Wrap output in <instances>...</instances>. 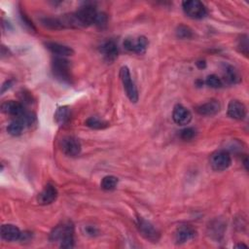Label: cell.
<instances>
[{
  "instance_id": "11",
  "label": "cell",
  "mask_w": 249,
  "mask_h": 249,
  "mask_svg": "<svg viewBox=\"0 0 249 249\" xmlns=\"http://www.w3.org/2000/svg\"><path fill=\"white\" fill-rule=\"evenodd\" d=\"M172 119L175 124L179 125H186L192 120L191 112L181 104H177L173 108Z\"/></svg>"
},
{
  "instance_id": "30",
  "label": "cell",
  "mask_w": 249,
  "mask_h": 249,
  "mask_svg": "<svg viewBox=\"0 0 249 249\" xmlns=\"http://www.w3.org/2000/svg\"><path fill=\"white\" fill-rule=\"evenodd\" d=\"M196 65H197L198 68H204L205 65H206V63H205L204 60H202V61L200 60V61H197V62H196Z\"/></svg>"
},
{
  "instance_id": "16",
  "label": "cell",
  "mask_w": 249,
  "mask_h": 249,
  "mask_svg": "<svg viewBox=\"0 0 249 249\" xmlns=\"http://www.w3.org/2000/svg\"><path fill=\"white\" fill-rule=\"evenodd\" d=\"M100 53L103 54L104 58L108 61H113L117 58L118 53H119V49L117 44L112 41L108 40L105 41L101 46H100Z\"/></svg>"
},
{
  "instance_id": "29",
  "label": "cell",
  "mask_w": 249,
  "mask_h": 249,
  "mask_svg": "<svg viewBox=\"0 0 249 249\" xmlns=\"http://www.w3.org/2000/svg\"><path fill=\"white\" fill-rule=\"evenodd\" d=\"M86 232L89 235H95L97 233V230L93 227H87L86 229Z\"/></svg>"
},
{
  "instance_id": "10",
  "label": "cell",
  "mask_w": 249,
  "mask_h": 249,
  "mask_svg": "<svg viewBox=\"0 0 249 249\" xmlns=\"http://www.w3.org/2000/svg\"><path fill=\"white\" fill-rule=\"evenodd\" d=\"M1 109L3 113L10 115L12 117H15L16 119L20 118L26 112L23 104L15 100L5 101L4 103H2Z\"/></svg>"
},
{
  "instance_id": "7",
  "label": "cell",
  "mask_w": 249,
  "mask_h": 249,
  "mask_svg": "<svg viewBox=\"0 0 249 249\" xmlns=\"http://www.w3.org/2000/svg\"><path fill=\"white\" fill-rule=\"evenodd\" d=\"M231 163L230 154L226 150H219L212 154L210 158V165L215 171H224Z\"/></svg>"
},
{
  "instance_id": "21",
  "label": "cell",
  "mask_w": 249,
  "mask_h": 249,
  "mask_svg": "<svg viewBox=\"0 0 249 249\" xmlns=\"http://www.w3.org/2000/svg\"><path fill=\"white\" fill-rule=\"evenodd\" d=\"M118 184V178L113 175H107L101 180V188L105 191H113Z\"/></svg>"
},
{
  "instance_id": "12",
  "label": "cell",
  "mask_w": 249,
  "mask_h": 249,
  "mask_svg": "<svg viewBox=\"0 0 249 249\" xmlns=\"http://www.w3.org/2000/svg\"><path fill=\"white\" fill-rule=\"evenodd\" d=\"M57 197V190L52 184H47L41 193L38 195L37 200L40 204L47 205L53 202Z\"/></svg>"
},
{
  "instance_id": "18",
  "label": "cell",
  "mask_w": 249,
  "mask_h": 249,
  "mask_svg": "<svg viewBox=\"0 0 249 249\" xmlns=\"http://www.w3.org/2000/svg\"><path fill=\"white\" fill-rule=\"evenodd\" d=\"M220 103L217 100H209L196 107V112L202 116H213L220 111Z\"/></svg>"
},
{
  "instance_id": "22",
  "label": "cell",
  "mask_w": 249,
  "mask_h": 249,
  "mask_svg": "<svg viewBox=\"0 0 249 249\" xmlns=\"http://www.w3.org/2000/svg\"><path fill=\"white\" fill-rule=\"evenodd\" d=\"M225 80H227L228 83H233L234 84L239 80V75L233 67L228 66L225 70Z\"/></svg>"
},
{
  "instance_id": "14",
  "label": "cell",
  "mask_w": 249,
  "mask_h": 249,
  "mask_svg": "<svg viewBox=\"0 0 249 249\" xmlns=\"http://www.w3.org/2000/svg\"><path fill=\"white\" fill-rule=\"evenodd\" d=\"M22 235V231L20 230L11 224H5L1 227V237L6 241H17L20 240Z\"/></svg>"
},
{
  "instance_id": "20",
  "label": "cell",
  "mask_w": 249,
  "mask_h": 249,
  "mask_svg": "<svg viewBox=\"0 0 249 249\" xmlns=\"http://www.w3.org/2000/svg\"><path fill=\"white\" fill-rule=\"evenodd\" d=\"M24 127L25 125L23 124V123L19 119H16L9 124V125L7 126V131L13 136H18L21 134Z\"/></svg>"
},
{
  "instance_id": "9",
  "label": "cell",
  "mask_w": 249,
  "mask_h": 249,
  "mask_svg": "<svg viewBox=\"0 0 249 249\" xmlns=\"http://www.w3.org/2000/svg\"><path fill=\"white\" fill-rule=\"evenodd\" d=\"M62 152L69 157H76L81 152V143L74 136H65L60 140Z\"/></svg>"
},
{
  "instance_id": "24",
  "label": "cell",
  "mask_w": 249,
  "mask_h": 249,
  "mask_svg": "<svg viewBox=\"0 0 249 249\" xmlns=\"http://www.w3.org/2000/svg\"><path fill=\"white\" fill-rule=\"evenodd\" d=\"M176 36L180 39H189L193 36V32L188 26L179 25L176 29Z\"/></svg>"
},
{
  "instance_id": "6",
  "label": "cell",
  "mask_w": 249,
  "mask_h": 249,
  "mask_svg": "<svg viewBox=\"0 0 249 249\" xmlns=\"http://www.w3.org/2000/svg\"><path fill=\"white\" fill-rule=\"evenodd\" d=\"M148 39L145 36H138V37H127L124 39L123 45L124 48L130 52L137 54H142L146 52L148 47Z\"/></svg>"
},
{
  "instance_id": "1",
  "label": "cell",
  "mask_w": 249,
  "mask_h": 249,
  "mask_svg": "<svg viewBox=\"0 0 249 249\" xmlns=\"http://www.w3.org/2000/svg\"><path fill=\"white\" fill-rule=\"evenodd\" d=\"M50 239L58 241L62 248H72L74 246V228L70 223L56 226L51 232Z\"/></svg>"
},
{
  "instance_id": "28",
  "label": "cell",
  "mask_w": 249,
  "mask_h": 249,
  "mask_svg": "<svg viewBox=\"0 0 249 249\" xmlns=\"http://www.w3.org/2000/svg\"><path fill=\"white\" fill-rule=\"evenodd\" d=\"M238 48L240 49V52L244 53L245 54H247L248 53V42H247V37L243 36L238 43Z\"/></svg>"
},
{
  "instance_id": "3",
  "label": "cell",
  "mask_w": 249,
  "mask_h": 249,
  "mask_svg": "<svg viewBox=\"0 0 249 249\" xmlns=\"http://www.w3.org/2000/svg\"><path fill=\"white\" fill-rule=\"evenodd\" d=\"M52 69L56 79L63 83L71 84L72 76L70 73V63L65 57L56 56L53 61Z\"/></svg>"
},
{
  "instance_id": "17",
  "label": "cell",
  "mask_w": 249,
  "mask_h": 249,
  "mask_svg": "<svg viewBox=\"0 0 249 249\" xmlns=\"http://www.w3.org/2000/svg\"><path fill=\"white\" fill-rule=\"evenodd\" d=\"M46 48L53 54H55L58 57H65L70 56L74 53V51L65 45H61L58 43L53 42H48L46 43Z\"/></svg>"
},
{
  "instance_id": "19",
  "label": "cell",
  "mask_w": 249,
  "mask_h": 249,
  "mask_svg": "<svg viewBox=\"0 0 249 249\" xmlns=\"http://www.w3.org/2000/svg\"><path fill=\"white\" fill-rule=\"evenodd\" d=\"M70 117V110L67 106H61L57 108V110L54 113V121L58 124H64Z\"/></svg>"
},
{
  "instance_id": "23",
  "label": "cell",
  "mask_w": 249,
  "mask_h": 249,
  "mask_svg": "<svg viewBox=\"0 0 249 249\" xmlns=\"http://www.w3.org/2000/svg\"><path fill=\"white\" fill-rule=\"evenodd\" d=\"M86 124L88 126H89L90 128H94V129H100V128H104L105 126H107V123L102 122L95 117H91V118L88 119L86 122Z\"/></svg>"
},
{
  "instance_id": "2",
  "label": "cell",
  "mask_w": 249,
  "mask_h": 249,
  "mask_svg": "<svg viewBox=\"0 0 249 249\" xmlns=\"http://www.w3.org/2000/svg\"><path fill=\"white\" fill-rule=\"evenodd\" d=\"M98 12L96 11L95 7L90 4H86L80 9L72 14L74 26H89L94 24Z\"/></svg>"
},
{
  "instance_id": "27",
  "label": "cell",
  "mask_w": 249,
  "mask_h": 249,
  "mask_svg": "<svg viewBox=\"0 0 249 249\" xmlns=\"http://www.w3.org/2000/svg\"><path fill=\"white\" fill-rule=\"evenodd\" d=\"M106 23H107V16L104 13H98L94 24L99 27H103L106 25Z\"/></svg>"
},
{
  "instance_id": "4",
  "label": "cell",
  "mask_w": 249,
  "mask_h": 249,
  "mask_svg": "<svg viewBox=\"0 0 249 249\" xmlns=\"http://www.w3.org/2000/svg\"><path fill=\"white\" fill-rule=\"evenodd\" d=\"M120 77H121V81L123 83L124 91L126 96L128 97V99L131 102H137L138 100V90L137 88L135 86V84L133 83L131 76H130V72L128 70V68L126 66H123L120 70Z\"/></svg>"
},
{
  "instance_id": "13",
  "label": "cell",
  "mask_w": 249,
  "mask_h": 249,
  "mask_svg": "<svg viewBox=\"0 0 249 249\" xmlns=\"http://www.w3.org/2000/svg\"><path fill=\"white\" fill-rule=\"evenodd\" d=\"M196 235V231L193 227L189 225H183L176 230L175 240L177 243L182 244L194 239Z\"/></svg>"
},
{
  "instance_id": "15",
  "label": "cell",
  "mask_w": 249,
  "mask_h": 249,
  "mask_svg": "<svg viewBox=\"0 0 249 249\" xmlns=\"http://www.w3.org/2000/svg\"><path fill=\"white\" fill-rule=\"evenodd\" d=\"M228 115L234 120H243L246 116V107L238 100H231L228 105Z\"/></svg>"
},
{
  "instance_id": "8",
  "label": "cell",
  "mask_w": 249,
  "mask_h": 249,
  "mask_svg": "<svg viewBox=\"0 0 249 249\" xmlns=\"http://www.w3.org/2000/svg\"><path fill=\"white\" fill-rule=\"evenodd\" d=\"M136 226L139 232L148 240L152 242H157L160 239V232L158 230L145 219L138 217L136 220Z\"/></svg>"
},
{
  "instance_id": "25",
  "label": "cell",
  "mask_w": 249,
  "mask_h": 249,
  "mask_svg": "<svg viewBox=\"0 0 249 249\" xmlns=\"http://www.w3.org/2000/svg\"><path fill=\"white\" fill-rule=\"evenodd\" d=\"M205 83L208 87L210 88H213V89H218V88H221L223 86V82L222 80L216 76V75H209L206 80H205Z\"/></svg>"
},
{
  "instance_id": "31",
  "label": "cell",
  "mask_w": 249,
  "mask_h": 249,
  "mask_svg": "<svg viewBox=\"0 0 249 249\" xmlns=\"http://www.w3.org/2000/svg\"><path fill=\"white\" fill-rule=\"evenodd\" d=\"M235 247H237V248H240V247H244V248H247V245H245V244H238V245H236Z\"/></svg>"
},
{
  "instance_id": "5",
  "label": "cell",
  "mask_w": 249,
  "mask_h": 249,
  "mask_svg": "<svg viewBox=\"0 0 249 249\" xmlns=\"http://www.w3.org/2000/svg\"><path fill=\"white\" fill-rule=\"evenodd\" d=\"M184 13L192 18L199 19L207 15V11L202 2L197 0H188L182 3Z\"/></svg>"
},
{
  "instance_id": "26",
  "label": "cell",
  "mask_w": 249,
  "mask_h": 249,
  "mask_svg": "<svg viewBox=\"0 0 249 249\" xmlns=\"http://www.w3.org/2000/svg\"><path fill=\"white\" fill-rule=\"evenodd\" d=\"M196 131L193 127H186L180 131V137L186 141H190L194 139L196 137Z\"/></svg>"
}]
</instances>
